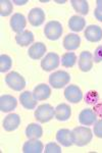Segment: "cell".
I'll return each mask as SVG.
<instances>
[{"label": "cell", "instance_id": "277c9868", "mask_svg": "<svg viewBox=\"0 0 102 153\" xmlns=\"http://www.w3.org/2000/svg\"><path fill=\"white\" fill-rule=\"evenodd\" d=\"M63 26L59 22L57 21H51L46 24L45 28H44V34H45L46 38L49 40L55 41L58 40L63 35Z\"/></svg>", "mask_w": 102, "mask_h": 153}, {"label": "cell", "instance_id": "9c48e42d", "mask_svg": "<svg viewBox=\"0 0 102 153\" xmlns=\"http://www.w3.org/2000/svg\"><path fill=\"white\" fill-rule=\"evenodd\" d=\"M10 28L13 32H16V34L22 33L25 31V28L27 26V19L25 18L24 14L22 13H14L10 19Z\"/></svg>", "mask_w": 102, "mask_h": 153}, {"label": "cell", "instance_id": "52a82bcc", "mask_svg": "<svg viewBox=\"0 0 102 153\" xmlns=\"http://www.w3.org/2000/svg\"><path fill=\"white\" fill-rule=\"evenodd\" d=\"M64 97L69 102L78 103L83 99V93L77 85H69L64 90Z\"/></svg>", "mask_w": 102, "mask_h": 153}, {"label": "cell", "instance_id": "30bf717a", "mask_svg": "<svg viewBox=\"0 0 102 153\" xmlns=\"http://www.w3.org/2000/svg\"><path fill=\"white\" fill-rule=\"evenodd\" d=\"M84 36H85L86 40L92 42V43L99 42L102 39V29L96 25H90L86 28Z\"/></svg>", "mask_w": 102, "mask_h": 153}, {"label": "cell", "instance_id": "3957f363", "mask_svg": "<svg viewBox=\"0 0 102 153\" xmlns=\"http://www.w3.org/2000/svg\"><path fill=\"white\" fill-rule=\"evenodd\" d=\"M69 81H71V76L64 71H54L53 74L49 76V84L54 89H60L64 87L69 83Z\"/></svg>", "mask_w": 102, "mask_h": 153}, {"label": "cell", "instance_id": "e0dca14e", "mask_svg": "<svg viewBox=\"0 0 102 153\" xmlns=\"http://www.w3.org/2000/svg\"><path fill=\"white\" fill-rule=\"evenodd\" d=\"M19 101H21V104L24 106L26 109H35L37 106V101L34 98L33 92H30V91H25L19 96Z\"/></svg>", "mask_w": 102, "mask_h": 153}, {"label": "cell", "instance_id": "ffe728a7", "mask_svg": "<svg viewBox=\"0 0 102 153\" xmlns=\"http://www.w3.org/2000/svg\"><path fill=\"white\" fill-rule=\"evenodd\" d=\"M71 115V108L66 103H60L55 107V118L57 120L64 122L68 120Z\"/></svg>", "mask_w": 102, "mask_h": 153}, {"label": "cell", "instance_id": "44dd1931", "mask_svg": "<svg viewBox=\"0 0 102 153\" xmlns=\"http://www.w3.org/2000/svg\"><path fill=\"white\" fill-rule=\"evenodd\" d=\"M81 38L77 34H68L63 39V47L66 50H76L80 47Z\"/></svg>", "mask_w": 102, "mask_h": 153}, {"label": "cell", "instance_id": "4fadbf2b", "mask_svg": "<svg viewBox=\"0 0 102 153\" xmlns=\"http://www.w3.org/2000/svg\"><path fill=\"white\" fill-rule=\"evenodd\" d=\"M97 114L93 109H83L79 114V122L84 126H92L96 123Z\"/></svg>", "mask_w": 102, "mask_h": 153}, {"label": "cell", "instance_id": "ac0fdd59", "mask_svg": "<svg viewBox=\"0 0 102 153\" xmlns=\"http://www.w3.org/2000/svg\"><path fill=\"white\" fill-rule=\"evenodd\" d=\"M46 52V46L42 42H37V43L33 44L31 47L29 48L28 54L32 59H40L45 55Z\"/></svg>", "mask_w": 102, "mask_h": 153}, {"label": "cell", "instance_id": "2e32d148", "mask_svg": "<svg viewBox=\"0 0 102 153\" xmlns=\"http://www.w3.org/2000/svg\"><path fill=\"white\" fill-rule=\"evenodd\" d=\"M25 153H41L44 151V145L38 139H30L23 146Z\"/></svg>", "mask_w": 102, "mask_h": 153}, {"label": "cell", "instance_id": "8992f818", "mask_svg": "<svg viewBox=\"0 0 102 153\" xmlns=\"http://www.w3.org/2000/svg\"><path fill=\"white\" fill-rule=\"evenodd\" d=\"M60 62V58H59L58 54L54 52H49L46 54V56L42 59L41 61V68L45 71H53L54 68H57Z\"/></svg>", "mask_w": 102, "mask_h": 153}, {"label": "cell", "instance_id": "d6986e66", "mask_svg": "<svg viewBox=\"0 0 102 153\" xmlns=\"http://www.w3.org/2000/svg\"><path fill=\"white\" fill-rule=\"evenodd\" d=\"M56 140L59 144L64 147H69L74 144L73 137H71V131L68 129H61L56 133Z\"/></svg>", "mask_w": 102, "mask_h": 153}, {"label": "cell", "instance_id": "d4e9b609", "mask_svg": "<svg viewBox=\"0 0 102 153\" xmlns=\"http://www.w3.org/2000/svg\"><path fill=\"white\" fill-rule=\"evenodd\" d=\"M71 6L74 7V9L79 13L86 16L89 12V4L86 0H71Z\"/></svg>", "mask_w": 102, "mask_h": 153}, {"label": "cell", "instance_id": "4dcf8cb0", "mask_svg": "<svg viewBox=\"0 0 102 153\" xmlns=\"http://www.w3.org/2000/svg\"><path fill=\"white\" fill-rule=\"evenodd\" d=\"M93 58H94V62H96V63L101 62L102 61V45L98 46V47L96 48L95 52H94V55H93Z\"/></svg>", "mask_w": 102, "mask_h": 153}, {"label": "cell", "instance_id": "5b68a950", "mask_svg": "<svg viewBox=\"0 0 102 153\" xmlns=\"http://www.w3.org/2000/svg\"><path fill=\"white\" fill-rule=\"evenodd\" d=\"M5 83L9 88L14 91H22L26 87V80L21 74L16 71H11L5 76Z\"/></svg>", "mask_w": 102, "mask_h": 153}, {"label": "cell", "instance_id": "cb8c5ba5", "mask_svg": "<svg viewBox=\"0 0 102 153\" xmlns=\"http://www.w3.org/2000/svg\"><path fill=\"white\" fill-rule=\"evenodd\" d=\"M43 135V129L38 124H30L26 129V136L29 139H39Z\"/></svg>", "mask_w": 102, "mask_h": 153}, {"label": "cell", "instance_id": "4316f807", "mask_svg": "<svg viewBox=\"0 0 102 153\" xmlns=\"http://www.w3.org/2000/svg\"><path fill=\"white\" fill-rule=\"evenodd\" d=\"M12 66V59L10 56L6 55V54H2L0 56V71L1 73H5L9 71Z\"/></svg>", "mask_w": 102, "mask_h": 153}, {"label": "cell", "instance_id": "5bb4252c", "mask_svg": "<svg viewBox=\"0 0 102 153\" xmlns=\"http://www.w3.org/2000/svg\"><path fill=\"white\" fill-rule=\"evenodd\" d=\"M21 125V117L16 113H11L8 114L3 120V129L6 132H12L16 130Z\"/></svg>", "mask_w": 102, "mask_h": 153}, {"label": "cell", "instance_id": "d6a6232c", "mask_svg": "<svg viewBox=\"0 0 102 153\" xmlns=\"http://www.w3.org/2000/svg\"><path fill=\"white\" fill-rule=\"evenodd\" d=\"M27 2H28L27 0H25V1H16H16H13V3H16L17 5H24V4H26Z\"/></svg>", "mask_w": 102, "mask_h": 153}, {"label": "cell", "instance_id": "484cf974", "mask_svg": "<svg viewBox=\"0 0 102 153\" xmlns=\"http://www.w3.org/2000/svg\"><path fill=\"white\" fill-rule=\"evenodd\" d=\"M77 62V55L74 52H66L61 56V65L64 68H73Z\"/></svg>", "mask_w": 102, "mask_h": 153}, {"label": "cell", "instance_id": "9a60e30c", "mask_svg": "<svg viewBox=\"0 0 102 153\" xmlns=\"http://www.w3.org/2000/svg\"><path fill=\"white\" fill-rule=\"evenodd\" d=\"M51 95V89L46 84H40L36 86L33 91V96L37 101L46 100L50 97Z\"/></svg>", "mask_w": 102, "mask_h": 153}, {"label": "cell", "instance_id": "6da1fadb", "mask_svg": "<svg viewBox=\"0 0 102 153\" xmlns=\"http://www.w3.org/2000/svg\"><path fill=\"white\" fill-rule=\"evenodd\" d=\"M71 137H73V142L74 145L79 147H83L91 142L93 134L89 128L77 127L71 131Z\"/></svg>", "mask_w": 102, "mask_h": 153}, {"label": "cell", "instance_id": "ba28073f", "mask_svg": "<svg viewBox=\"0 0 102 153\" xmlns=\"http://www.w3.org/2000/svg\"><path fill=\"white\" fill-rule=\"evenodd\" d=\"M29 23L33 27H39L45 22V12L42 8L35 7L32 8L28 16Z\"/></svg>", "mask_w": 102, "mask_h": 153}, {"label": "cell", "instance_id": "f546056e", "mask_svg": "<svg viewBox=\"0 0 102 153\" xmlns=\"http://www.w3.org/2000/svg\"><path fill=\"white\" fill-rule=\"evenodd\" d=\"M94 135L98 138H102V120L96 122L94 125Z\"/></svg>", "mask_w": 102, "mask_h": 153}, {"label": "cell", "instance_id": "7402d4cb", "mask_svg": "<svg viewBox=\"0 0 102 153\" xmlns=\"http://www.w3.org/2000/svg\"><path fill=\"white\" fill-rule=\"evenodd\" d=\"M16 41L21 47H26V46H29L30 44L34 42V34L31 31L25 30L22 33L16 34Z\"/></svg>", "mask_w": 102, "mask_h": 153}, {"label": "cell", "instance_id": "83f0119b", "mask_svg": "<svg viewBox=\"0 0 102 153\" xmlns=\"http://www.w3.org/2000/svg\"><path fill=\"white\" fill-rule=\"evenodd\" d=\"M12 2L8 0H1L0 1V14L1 16H8L12 12Z\"/></svg>", "mask_w": 102, "mask_h": 153}, {"label": "cell", "instance_id": "7c38bea8", "mask_svg": "<svg viewBox=\"0 0 102 153\" xmlns=\"http://www.w3.org/2000/svg\"><path fill=\"white\" fill-rule=\"evenodd\" d=\"M17 105V100L11 95H2L0 97V110L2 112H9L16 109Z\"/></svg>", "mask_w": 102, "mask_h": 153}, {"label": "cell", "instance_id": "7a4b0ae2", "mask_svg": "<svg viewBox=\"0 0 102 153\" xmlns=\"http://www.w3.org/2000/svg\"><path fill=\"white\" fill-rule=\"evenodd\" d=\"M53 117H55V108H53L48 103L38 106L35 111V118L41 124L50 122Z\"/></svg>", "mask_w": 102, "mask_h": 153}, {"label": "cell", "instance_id": "f1b7e54d", "mask_svg": "<svg viewBox=\"0 0 102 153\" xmlns=\"http://www.w3.org/2000/svg\"><path fill=\"white\" fill-rule=\"evenodd\" d=\"M45 153H61V148L56 143L50 142L45 146Z\"/></svg>", "mask_w": 102, "mask_h": 153}, {"label": "cell", "instance_id": "603a6c76", "mask_svg": "<svg viewBox=\"0 0 102 153\" xmlns=\"http://www.w3.org/2000/svg\"><path fill=\"white\" fill-rule=\"evenodd\" d=\"M68 27L74 32H81L86 27V19L79 16H73L68 21Z\"/></svg>", "mask_w": 102, "mask_h": 153}, {"label": "cell", "instance_id": "1f68e13d", "mask_svg": "<svg viewBox=\"0 0 102 153\" xmlns=\"http://www.w3.org/2000/svg\"><path fill=\"white\" fill-rule=\"evenodd\" d=\"M94 16H95L96 19H98L99 22H102V9L96 7L95 10H94Z\"/></svg>", "mask_w": 102, "mask_h": 153}, {"label": "cell", "instance_id": "836d02e7", "mask_svg": "<svg viewBox=\"0 0 102 153\" xmlns=\"http://www.w3.org/2000/svg\"><path fill=\"white\" fill-rule=\"evenodd\" d=\"M96 4H97V8L102 9V0H97V1H96Z\"/></svg>", "mask_w": 102, "mask_h": 153}, {"label": "cell", "instance_id": "8fae6325", "mask_svg": "<svg viewBox=\"0 0 102 153\" xmlns=\"http://www.w3.org/2000/svg\"><path fill=\"white\" fill-rule=\"evenodd\" d=\"M94 63V58L91 52L89 51H83L80 54L79 57V68L82 71H91V68H93Z\"/></svg>", "mask_w": 102, "mask_h": 153}]
</instances>
